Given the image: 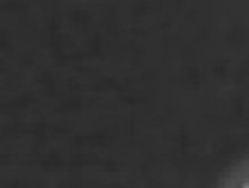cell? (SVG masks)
Wrapping results in <instances>:
<instances>
[{"mask_svg": "<svg viewBox=\"0 0 249 188\" xmlns=\"http://www.w3.org/2000/svg\"><path fill=\"white\" fill-rule=\"evenodd\" d=\"M243 188H249V179H247V182H245V184H243Z\"/></svg>", "mask_w": 249, "mask_h": 188, "instance_id": "cell-1", "label": "cell"}]
</instances>
